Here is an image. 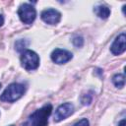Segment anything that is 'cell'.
<instances>
[{
	"mask_svg": "<svg viewBox=\"0 0 126 126\" xmlns=\"http://www.w3.org/2000/svg\"><path fill=\"white\" fill-rule=\"evenodd\" d=\"M118 126H126V121H125V119H122V120L119 122Z\"/></svg>",
	"mask_w": 126,
	"mask_h": 126,
	"instance_id": "cell-14",
	"label": "cell"
},
{
	"mask_svg": "<svg viewBox=\"0 0 126 126\" xmlns=\"http://www.w3.org/2000/svg\"><path fill=\"white\" fill-rule=\"evenodd\" d=\"M74 126H89V120L87 118H83L77 123H75Z\"/></svg>",
	"mask_w": 126,
	"mask_h": 126,
	"instance_id": "cell-13",
	"label": "cell"
},
{
	"mask_svg": "<svg viewBox=\"0 0 126 126\" xmlns=\"http://www.w3.org/2000/svg\"><path fill=\"white\" fill-rule=\"evenodd\" d=\"M74 112V105L70 102H65L59 105L54 114V121L59 122L67 117H69Z\"/></svg>",
	"mask_w": 126,
	"mask_h": 126,
	"instance_id": "cell-5",
	"label": "cell"
},
{
	"mask_svg": "<svg viewBox=\"0 0 126 126\" xmlns=\"http://www.w3.org/2000/svg\"><path fill=\"white\" fill-rule=\"evenodd\" d=\"M52 112V105L47 103L41 108L35 110L28 120L23 124V126H47L48 117Z\"/></svg>",
	"mask_w": 126,
	"mask_h": 126,
	"instance_id": "cell-1",
	"label": "cell"
},
{
	"mask_svg": "<svg viewBox=\"0 0 126 126\" xmlns=\"http://www.w3.org/2000/svg\"><path fill=\"white\" fill-rule=\"evenodd\" d=\"M26 88L24 85L18 83L11 84L2 93V94L0 95V99L6 102H14L24 94Z\"/></svg>",
	"mask_w": 126,
	"mask_h": 126,
	"instance_id": "cell-2",
	"label": "cell"
},
{
	"mask_svg": "<svg viewBox=\"0 0 126 126\" xmlns=\"http://www.w3.org/2000/svg\"><path fill=\"white\" fill-rule=\"evenodd\" d=\"M21 63L22 66L28 70H35L39 65V57L32 50H26L21 55Z\"/></svg>",
	"mask_w": 126,
	"mask_h": 126,
	"instance_id": "cell-3",
	"label": "cell"
},
{
	"mask_svg": "<svg viewBox=\"0 0 126 126\" xmlns=\"http://www.w3.org/2000/svg\"><path fill=\"white\" fill-rule=\"evenodd\" d=\"M3 24H4V18H3L2 15H0V27H1Z\"/></svg>",
	"mask_w": 126,
	"mask_h": 126,
	"instance_id": "cell-15",
	"label": "cell"
},
{
	"mask_svg": "<svg viewBox=\"0 0 126 126\" xmlns=\"http://www.w3.org/2000/svg\"><path fill=\"white\" fill-rule=\"evenodd\" d=\"M94 12L95 13V15L97 17H99L100 19H106L108 18V16L110 15V10L108 7L103 6V5H98L96 7H94Z\"/></svg>",
	"mask_w": 126,
	"mask_h": 126,
	"instance_id": "cell-9",
	"label": "cell"
},
{
	"mask_svg": "<svg viewBox=\"0 0 126 126\" xmlns=\"http://www.w3.org/2000/svg\"><path fill=\"white\" fill-rule=\"evenodd\" d=\"M41 19L49 25H56L61 19V14L55 9H46L41 13Z\"/></svg>",
	"mask_w": 126,
	"mask_h": 126,
	"instance_id": "cell-7",
	"label": "cell"
},
{
	"mask_svg": "<svg viewBox=\"0 0 126 126\" xmlns=\"http://www.w3.org/2000/svg\"><path fill=\"white\" fill-rule=\"evenodd\" d=\"M73 55L70 51L61 49V48H56L52 51L51 53V59L54 63L56 64H64L72 59Z\"/></svg>",
	"mask_w": 126,
	"mask_h": 126,
	"instance_id": "cell-6",
	"label": "cell"
},
{
	"mask_svg": "<svg viewBox=\"0 0 126 126\" xmlns=\"http://www.w3.org/2000/svg\"><path fill=\"white\" fill-rule=\"evenodd\" d=\"M18 15L24 24L30 25L35 20L36 11H35L34 7L32 6L31 4L24 3L20 6V8L18 10Z\"/></svg>",
	"mask_w": 126,
	"mask_h": 126,
	"instance_id": "cell-4",
	"label": "cell"
},
{
	"mask_svg": "<svg viewBox=\"0 0 126 126\" xmlns=\"http://www.w3.org/2000/svg\"><path fill=\"white\" fill-rule=\"evenodd\" d=\"M73 43L76 47H81L83 46V43H84V40L81 36H76L74 39H73Z\"/></svg>",
	"mask_w": 126,
	"mask_h": 126,
	"instance_id": "cell-12",
	"label": "cell"
},
{
	"mask_svg": "<svg viewBox=\"0 0 126 126\" xmlns=\"http://www.w3.org/2000/svg\"><path fill=\"white\" fill-rule=\"evenodd\" d=\"M0 88H1V84H0Z\"/></svg>",
	"mask_w": 126,
	"mask_h": 126,
	"instance_id": "cell-16",
	"label": "cell"
},
{
	"mask_svg": "<svg viewBox=\"0 0 126 126\" xmlns=\"http://www.w3.org/2000/svg\"><path fill=\"white\" fill-rule=\"evenodd\" d=\"M112 83L117 88H123L125 86V76L123 74H115L112 77Z\"/></svg>",
	"mask_w": 126,
	"mask_h": 126,
	"instance_id": "cell-10",
	"label": "cell"
},
{
	"mask_svg": "<svg viewBox=\"0 0 126 126\" xmlns=\"http://www.w3.org/2000/svg\"><path fill=\"white\" fill-rule=\"evenodd\" d=\"M125 49H126V35L124 32H122L115 38L112 45L110 46V50L114 55H120L125 51Z\"/></svg>",
	"mask_w": 126,
	"mask_h": 126,
	"instance_id": "cell-8",
	"label": "cell"
},
{
	"mask_svg": "<svg viewBox=\"0 0 126 126\" xmlns=\"http://www.w3.org/2000/svg\"><path fill=\"white\" fill-rule=\"evenodd\" d=\"M10 126H13V125H10Z\"/></svg>",
	"mask_w": 126,
	"mask_h": 126,
	"instance_id": "cell-17",
	"label": "cell"
},
{
	"mask_svg": "<svg viewBox=\"0 0 126 126\" xmlns=\"http://www.w3.org/2000/svg\"><path fill=\"white\" fill-rule=\"evenodd\" d=\"M28 43H29V42H28L27 40H25V39H20V40H18V41L16 42V44H15L16 49H17L18 51H23V50L27 47Z\"/></svg>",
	"mask_w": 126,
	"mask_h": 126,
	"instance_id": "cell-11",
	"label": "cell"
}]
</instances>
